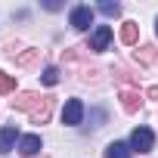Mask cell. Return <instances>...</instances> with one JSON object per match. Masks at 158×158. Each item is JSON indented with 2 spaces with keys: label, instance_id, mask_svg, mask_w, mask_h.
Segmentation results:
<instances>
[{
  "label": "cell",
  "instance_id": "14",
  "mask_svg": "<svg viewBox=\"0 0 158 158\" xmlns=\"http://www.w3.org/2000/svg\"><path fill=\"white\" fill-rule=\"evenodd\" d=\"M40 81H44L47 87H56V84H59V68H47V71L40 74Z\"/></svg>",
  "mask_w": 158,
  "mask_h": 158
},
{
  "label": "cell",
  "instance_id": "7",
  "mask_svg": "<svg viewBox=\"0 0 158 158\" xmlns=\"http://www.w3.org/2000/svg\"><path fill=\"white\" fill-rule=\"evenodd\" d=\"M118 96H121V106H124L127 112H139V106H143V93H139V90H130V87H124Z\"/></svg>",
  "mask_w": 158,
  "mask_h": 158
},
{
  "label": "cell",
  "instance_id": "12",
  "mask_svg": "<svg viewBox=\"0 0 158 158\" xmlns=\"http://www.w3.org/2000/svg\"><path fill=\"white\" fill-rule=\"evenodd\" d=\"M155 59H158V50H155L152 44H146V47H139V50H136V62H143V65H152Z\"/></svg>",
  "mask_w": 158,
  "mask_h": 158
},
{
  "label": "cell",
  "instance_id": "18",
  "mask_svg": "<svg viewBox=\"0 0 158 158\" xmlns=\"http://www.w3.org/2000/svg\"><path fill=\"white\" fill-rule=\"evenodd\" d=\"M155 34H158V19H155Z\"/></svg>",
  "mask_w": 158,
  "mask_h": 158
},
{
  "label": "cell",
  "instance_id": "8",
  "mask_svg": "<svg viewBox=\"0 0 158 158\" xmlns=\"http://www.w3.org/2000/svg\"><path fill=\"white\" fill-rule=\"evenodd\" d=\"M16 139H22L16 127H0V155H6V152H13Z\"/></svg>",
  "mask_w": 158,
  "mask_h": 158
},
{
  "label": "cell",
  "instance_id": "17",
  "mask_svg": "<svg viewBox=\"0 0 158 158\" xmlns=\"http://www.w3.org/2000/svg\"><path fill=\"white\" fill-rule=\"evenodd\" d=\"M149 99H158V84H155V87H149Z\"/></svg>",
  "mask_w": 158,
  "mask_h": 158
},
{
  "label": "cell",
  "instance_id": "2",
  "mask_svg": "<svg viewBox=\"0 0 158 158\" xmlns=\"http://www.w3.org/2000/svg\"><path fill=\"white\" fill-rule=\"evenodd\" d=\"M81 118H84V102L81 99H68L65 109H62V124L74 127V124H81Z\"/></svg>",
  "mask_w": 158,
  "mask_h": 158
},
{
  "label": "cell",
  "instance_id": "10",
  "mask_svg": "<svg viewBox=\"0 0 158 158\" xmlns=\"http://www.w3.org/2000/svg\"><path fill=\"white\" fill-rule=\"evenodd\" d=\"M136 37H139V28H136V22H124V25H121V44L133 47V44H136Z\"/></svg>",
  "mask_w": 158,
  "mask_h": 158
},
{
  "label": "cell",
  "instance_id": "3",
  "mask_svg": "<svg viewBox=\"0 0 158 158\" xmlns=\"http://www.w3.org/2000/svg\"><path fill=\"white\" fill-rule=\"evenodd\" d=\"M90 25H93V10H90V6H74V10H71V28L87 31Z\"/></svg>",
  "mask_w": 158,
  "mask_h": 158
},
{
  "label": "cell",
  "instance_id": "6",
  "mask_svg": "<svg viewBox=\"0 0 158 158\" xmlns=\"http://www.w3.org/2000/svg\"><path fill=\"white\" fill-rule=\"evenodd\" d=\"M40 99H44V96H37V93H19V96L13 99V109H19V112H34V109L40 106Z\"/></svg>",
  "mask_w": 158,
  "mask_h": 158
},
{
  "label": "cell",
  "instance_id": "15",
  "mask_svg": "<svg viewBox=\"0 0 158 158\" xmlns=\"http://www.w3.org/2000/svg\"><path fill=\"white\" fill-rule=\"evenodd\" d=\"M99 10H102L106 16H118V13H121V6H118V3H112V0H106V3H99Z\"/></svg>",
  "mask_w": 158,
  "mask_h": 158
},
{
  "label": "cell",
  "instance_id": "11",
  "mask_svg": "<svg viewBox=\"0 0 158 158\" xmlns=\"http://www.w3.org/2000/svg\"><path fill=\"white\" fill-rule=\"evenodd\" d=\"M106 158H130V146L127 143H109V149H106Z\"/></svg>",
  "mask_w": 158,
  "mask_h": 158
},
{
  "label": "cell",
  "instance_id": "9",
  "mask_svg": "<svg viewBox=\"0 0 158 158\" xmlns=\"http://www.w3.org/2000/svg\"><path fill=\"white\" fill-rule=\"evenodd\" d=\"M50 112H53V99H50V96H44V99H40V106L31 112V124H47V121H50Z\"/></svg>",
  "mask_w": 158,
  "mask_h": 158
},
{
  "label": "cell",
  "instance_id": "13",
  "mask_svg": "<svg viewBox=\"0 0 158 158\" xmlns=\"http://www.w3.org/2000/svg\"><path fill=\"white\" fill-rule=\"evenodd\" d=\"M16 90V77H10L6 71H0V93H13Z\"/></svg>",
  "mask_w": 158,
  "mask_h": 158
},
{
  "label": "cell",
  "instance_id": "5",
  "mask_svg": "<svg viewBox=\"0 0 158 158\" xmlns=\"http://www.w3.org/2000/svg\"><path fill=\"white\" fill-rule=\"evenodd\" d=\"M44 149V143H40V136L37 133H25L22 139H19V152L25 155V158H31V155H37Z\"/></svg>",
  "mask_w": 158,
  "mask_h": 158
},
{
  "label": "cell",
  "instance_id": "16",
  "mask_svg": "<svg viewBox=\"0 0 158 158\" xmlns=\"http://www.w3.org/2000/svg\"><path fill=\"white\" fill-rule=\"evenodd\" d=\"M34 59H37V50H28V53H22V56H16V62H19V65H31Z\"/></svg>",
  "mask_w": 158,
  "mask_h": 158
},
{
  "label": "cell",
  "instance_id": "4",
  "mask_svg": "<svg viewBox=\"0 0 158 158\" xmlns=\"http://www.w3.org/2000/svg\"><path fill=\"white\" fill-rule=\"evenodd\" d=\"M109 44H112V28L109 25H99L93 31V37H90V50L93 53H102V50H109Z\"/></svg>",
  "mask_w": 158,
  "mask_h": 158
},
{
  "label": "cell",
  "instance_id": "1",
  "mask_svg": "<svg viewBox=\"0 0 158 158\" xmlns=\"http://www.w3.org/2000/svg\"><path fill=\"white\" fill-rule=\"evenodd\" d=\"M152 146H155V133L149 130V127H136L133 133H130V149L133 152H152Z\"/></svg>",
  "mask_w": 158,
  "mask_h": 158
}]
</instances>
